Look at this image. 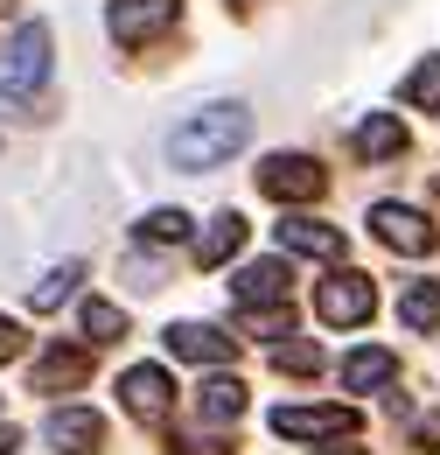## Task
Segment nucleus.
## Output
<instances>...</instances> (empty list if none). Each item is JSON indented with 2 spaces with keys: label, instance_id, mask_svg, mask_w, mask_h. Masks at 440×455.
I'll list each match as a JSON object with an SVG mask.
<instances>
[{
  "label": "nucleus",
  "instance_id": "f257e3e1",
  "mask_svg": "<svg viewBox=\"0 0 440 455\" xmlns=\"http://www.w3.org/2000/svg\"><path fill=\"white\" fill-rule=\"evenodd\" d=\"M245 140H252V113L245 106H210V113H196L189 126H175L168 162L182 175H203V169H217V162H231Z\"/></svg>",
  "mask_w": 440,
  "mask_h": 455
},
{
  "label": "nucleus",
  "instance_id": "f03ea898",
  "mask_svg": "<svg viewBox=\"0 0 440 455\" xmlns=\"http://www.w3.org/2000/svg\"><path fill=\"white\" fill-rule=\"evenodd\" d=\"M43 77H50V28L43 21H21L7 36V50H0V92L7 99H35Z\"/></svg>",
  "mask_w": 440,
  "mask_h": 455
},
{
  "label": "nucleus",
  "instance_id": "7ed1b4c3",
  "mask_svg": "<svg viewBox=\"0 0 440 455\" xmlns=\"http://www.w3.org/2000/svg\"><path fill=\"white\" fill-rule=\"evenodd\" d=\"M371 308H378V281H371V274H329V281L315 287V315H322L329 330L371 323Z\"/></svg>",
  "mask_w": 440,
  "mask_h": 455
},
{
  "label": "nucleus",
  "instance_id": "20e7f679",
  "mask_svg": "<svg viewBox=\"0 0 440 455\" xmlns=\"http://www.w3.org/2000/svg\"><path fill=\"white\" fill-rule=\"evenodd\" d=\"M252 175H259V196H273V204H308V196H322V182H329L308 155H273V162H259Z\"/></svg>",
  "mask_w": 440,
  "mask_h": 455
},
{
  "label": "nucleus",
  "instance_id": "39448f33",
  "mask_svg": "<svg viewBox=\"0 0 440 455\" xmlns=\"http://www.w3.org/2000/svg\"><path fill=\"white\" fill-rule=\"evenodd\" d=\"M119 406H126L133 420H154V427H161L168 406H175V386H168V371H161V364H133V371L119 379Z\"/></svg>",
  "mask_w": 440,
  "mask_h": 455
},
{
  "label": "nucleus",
  "instance_id": "423d86ee",
  "mask_svg": "<svg viewBox=\"0 0 440 455\" xmlns=\"http://www.w3.org/2000/svg\"><path fill=\"white\" fill-rule=\"evenodd\" d=\"M273 435L287 442H322V435H357V406H279Z\"/></svg>",
  "mask_w": 440,
  "mask_h": 455
},
{
  "label": "nucleus",
  "instance_id": "0eeeda50",
  "mask_svg": "<svg viewBox=\"0 0 440 455\" xmlns=\"http://www.w3.org/2000/svg\"><path fill=\"white\" fill-rule=\"evenodd\" d=\"M371 231L385 238L391 252H405V259L434 252V225H427L420 211H405V204H371Z\"/></svg>",
  "mask_w": 440,
  "mask_h": 455
},
{
  "label": "nucleus",
  "instance_id": "6e6552de",
  "mask_svg": "<svg viewBox=\"0 0 440 455\" xmlns=\"http://www.w3.org/2000/svg\"><path fill=\"white\" fill-rule=\"evenodd\" d=\"M106 21H112V43H147L175 21V0H106Z\"/></svg>",
  "mask_w": 440,
  "mask_h": 455
},
{
  "label": "nucleus",
  "instance_id": "1a4fd4ad",
  "mask_svg": "<svg viewBox=\"0 0 440 455\" xmlns=\"http://www.w3.org/2000/svg\"><path fill=\"white\" fill-rule=\"evenodd\" d=\"M50 449L98 455V449H106V413H91V406H63V413H50Z\"/></svg>",
  "mask_w": 440,
  "mask_h": 455
},
{
  "label": "nucleus",
  "instance_id": "9d476101",
  "mask_svg": "<svg viewBox=\"0 0 440 455\" xmlns=\"http://www.w3.org/2000/svg\"><path fill=\"white\" fill-rule=\"evenodd\" d=\"M91 379V350H77V343H56L35 357V393H77Z\"/></svg>",
  "mask_w": 440,
  "mask_h": 455
},
{
  "label": "nucleus",
  "instance_id": "9b49d317",
  "mask_svg": "<svg viewBox=\"0 0 440 455\" xmlns=\"http://www.w3.org/2000/svg\"><path fill=\"white\" fill-rule=\"evenodd\" d=\"M168 350L189 357V364H231V357H238V343L224 337V330H210V323H175V330H168Z\"/></svg>",
  "mask_w": 440,
  "mask_h": 455
},
{
  "label": "nucleus",
  "instance_id": "f8f14e48",
  "mask_svg": "<svg viewBox=\"0 0 440 455\" xmlns=\"http://www.w3.org/2000/svg\"><path fill=\"white\" fill-rule=\"evenodd\" d=\"M279 245L287 252H308V259H342V231L315 225V218H279Z\"/></svg>",
  "mask_w": 440,
  "mask_h": 455
},
{
  "label": "nucleus",
  "instance_id": "ddd939ff",
  "mask_svg": "<svg viewBox=\"0 0 440 455\" xmlns=\"http://www.w3.org/2000/svg\"><path fill=\"white\" fill-rule=\"evenodd\" d=\"M391 379H398V357H391V350H350V357H342V386H350V393H378Z\"/></svg>",
  "mask_w": 440,
  "mask_h": 455
},
{
  "label": "nucleus",
  "instance_id": "4468645a",
  "mask_svg": "<svg viewBox=\"0 0 440 455\" xmlns=\"http://www.w3.org/2000/svg\"><path fill=\"white\" fill-rule=\"evenodd\" d=\"M357 155H364V162H398V155H405V126L391 113H371L357 126Z\"/></svg>",
  "mask_w": 440,
  "mask_h": 455
},
{
  "label": "nucleus",
  "instance_id": "2eb2a0df",
  "mask_svg": "<svg viewBox=\"0 0 440 455\" xmlns=\"http://www.w3.org/2000/svg\"><path fill=\"white\" fill-rule=\"evenodd\" d=\"M238 245H245V218H238V211H217V218H210V231L196 238V267H224Z\"/></svg>",
  "mask_w": 440,
  "mask_h": 455
},
{
  "label": "nucleus",
  "instance_id": "dca6fc26",
  "mask_svg": "<svg viewBox=\"0 0 440 455\" xmlns=\"http://www.w3.org/2000/svg\"><path fill=\"white\" fill-rule=\"evenodd\" d=\"M231 294H238V301H279V294H287V267H279V259H245L238 281H231Z\"/></svg>",
  "mask_w": 440,
  "mask_h": 455
},
{
  "label": "nucleus",
  "instance_id": "f3484780",
  "mask_svg": "<svg viewBox=\"0 0 440 455\" xmlns=\"http://www.w3.org/2000/svg\"><path fill=\"white\" fill-rule=\"evenodd\" d=\"M196 413H203V420H238V413H245V386H238L231 371L203 379V386H196Z\"/></svg>",
  "mask_w": 440,
  "mask_h": 455
},
{
  "label": "nucleus",
  "instance_id": "a211bd4d",
  "mask_svg": "<svg viewBox=\"0 0 440 455\" xmlns=\"http://www.w3.org/2000/svg\"><path fill=\"white\" fill-rule=\"evenodd\" d=\"M77 330H84L91 343H119V337H126V308H112V301H98V294H84Z\"/></svg>",
  "mask_w": 440,
  "mask_h": 455
},
{
  "label": "nucleus",
  "instance_id": "6ab92c4d",
  "mask_svg": "<svg viewBox=\"0 0 440 455\" xmlns=\"http://www.w3.org/2000/svg\"><path fill=\"white\" fill-rule=\"evenodd\" d=\"M84 281V267H77V259H63V267H50V274H43V281L28 287V301H35V315H50V308H63V301H70V287Z\"/></svg>",
  "mask_w": 440,
  "mask_h": 455
},
{
  "label": "nucleus",
  "instance_id": "aec40b11",
  "mask_svg": "<svg viewBox=\"0 0 440 455\" xmlns=\"http://www.w3.org/2000/svg\"><path fill=\"white\" fill-rule=\"evenodd\" d=\"M398 315H405V330H440V281H420Z\"/></svg>",
  "mask_w": 440,
  "mask_h": 455
},
{
  "label": "nucleus",
  "instance_id": "412c9836",
  "mask_svg": "<svg viewBox=\"0 0 440 455\" xmlns=\"http://www.w3.org/2000/svg\"><path fill=\"white\" fill-rule=\"evenodd\" d=\"M405 106H427V113L440 106V57H427V63L405 70Z\"/></svg>",
  "mask_w": 440,
  "mask_h": 455
},
{
  "label": "nucleus",
  "instance_id": "4be33fe9",
  "mask_svg": "<svg viewBox=\"0 0 440 455\" xmlns=\"http://www.w3.org/2000/svg\"><path fill=\"white\" fill-rule=\"evenodd\" d=\"M273 364H279V371H294V379H315V371L329 364V350H322V343H279Z\"/></svg>",
  "mask_w": 440,
  "mask_h": 455
},
{
  "label": "nucleus",
  "instance_id": "5701e85b",
  "mask_svg": "<svg viewBox=\"0 0 440 455\" xmlns=\"http://www.w3.org/2000/svg\"><path fill=\"white\" fill-rule=\"evenodd\" d=\"M140 238H147V245H182V238H189V211H147V218H140Z\"/></svg>",
  "mask_w": 440,
  "mask_h": 455
},
{
  "label": "nucleus",
  "instance_id": "b1692460",
  "mask_svg": "<svg viewBox=\"0 0 440 455\" xmlns=\"http://www.w3.org/2000/svg\"><path fill=\"white\" fill-rule=\"evenodd\" d=\"M245 330H252V337H287V330H294V308H279V301H266V308L245 301Z\"/></svg>",
  "mask_w": 440,
  "mask_h": 455
},
{
  "label": "nucleus",
  "instance_id": "393cba45",
  "mask_svg": "<svg viewBox=\"0 0 440 455\" xmlns=\"http://www.w3.org/2000/svg\"><path fill=\"white\" fill-rule=\"evenodd\" d=\"M412 449H420V455H434V449H440V413H427V420L412 427Z\"/></svg>",
  "mask_w": 440,
  "mask_h": 455
},
{
  "label": "nucleus",
  "instance_id": "a878e982",
  "mask_svg": "<svg viewBox=\"0 0 440 455\" xmlns=\"http://www.w3.org/2000/svg\"><path fill=\"white\" fill-rule=\"evenodd\" d=\"M7 357H21V330H14L7 315H0V364H7Z\"/></svg>",
  "mask_w": 440,
  "mask_h": 455
},
{
  "label": "nucleus",
  "instance_id": "bb28decb",
  "mask_svg": "<svg viewBox=\"0 0 440 455\" xmlns=\"http://www.w3.org/2000/svg\"><path fill=\"white\" fill-rule=\"evenodd\" d=\"M322 455H371V449H364V442H350V435H342V442H335V449H322Z\"/></svg>",
  "mask_w": 440,
  "mask_h": 455
},
{
  "label": "nucleus",
  "instance_id": "cd10ccee",
  "mask_svg": "<svg viewBox=\"0 0 440 455\" xmlns=\"http://www.w3.org/2000/svg\"><path fill=\"white\" fill-rule=\"evenodd\" d=\"M7 449H14V427H0V455H7Z\"/></svg>",
  "mask_w": 440,
  "mask_h": 455
},
{
  "label": "nucleus",
  "instance_id": "c85d7f7f",
  "mask_svg": "<svg viewBox=\"0 0 440 455\" xmlns=\"http://www.w3.org/2000/svg\"><path fill=\"white\" fill-rule=\"evenodd\" d=\"M0 7H7V0H0Z\"/></svg>",
  "mask_w": 440,
  "mask_h": 455
}]
</instances>
